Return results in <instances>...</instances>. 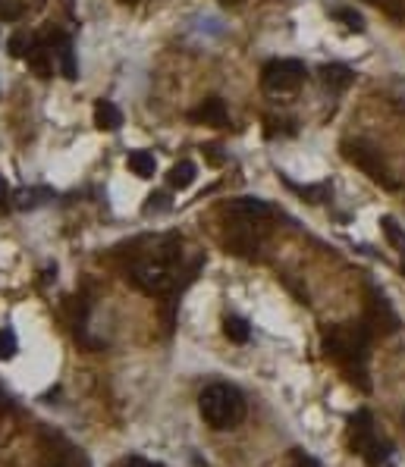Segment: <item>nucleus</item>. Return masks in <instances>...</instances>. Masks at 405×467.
Returning a JSON list of instances; mask_svg holds the SVG:
<instances>
[{
  "label": "nucleus",
  "mask_w": 405,
  "mask_h": 467,
  "mask_svg": "<svg viewBox=\"0 0 405 467\" xmlns=\"http://www.w3.org/2000/svg\"><path fill=\"white\" fill-rule=\"evenodd\" d=\"M207 157H211V163H223V157L217 154V148H207Z\"/></svg>",
  "instance_id": "26"
},
{
  "label": "nucleus",
  "mask_w": 405,
  "mask_h": 467,
  "mask_svg": "<svg viewBox=\"0 0 405 467\" xmlns=\"http://www.w3.org/2000/svg\"><path fill=\"white\" fill-rule=\"evenodd\" d=\"M352 69L343 67V63H327V67H321V82L327 85L330 91H346L352 85Z\"/></svg>",
  "instance_id": "11"
},
{
  "label": "nucleus",
  "mask_w": 405,
  "mask_h": 467,
  "mask_svg": "<svg viewBox=\"0 0 405 467\" xmlns=\"http://www.w3.org/2000/svg\"><path fill=\"white\" fill-rule=\"evenodd\" d=\"M195 176H198V170H195V163H192V160H179V163L170 170L167 182H170L173 188H189L192 182H195Z\"/></svg>",
  "instance_id": "15"
},
{
  "label": "nucleus",
  "mask_w": 405,
  "mask_h": 467,
  "mask_svg": "<svg viewBox=\"0 0 405 467\" xmlns=\"http://www.w3.org/2000/svg\"><path fill=\"white\" fill-rule=\"evenodd\" d=\"M10 207V185H6V179H4V173H0V214Z\"/></svg>",
  "instance_id": "24"
},
{
  "label": "nucleus",
  "mask_w": 405,
  "mask_h": 467,
  "mask_svg": "<svg viewBox=\"0 0 405 467\" xmlns=\"http://www.w3.org/2000/svg\"><path fill=\"white\" fill-rule=\"evenodd\" d=\"M54 57L57 63H60V72L63 79H79V67H76V54H72V45L67 35H54Z\"/></svg>",
  "instance_id": "9"
},
{
  "label": "nucleus",
  "mask_w": 405,
  "mask_h": 467,
  "mask_svg": "<svg viewBox=\"0 0 405 467\" xmlns=\"http://www.w3.org/2000/svg\"><path fill=\"white\" fill-rule=\"evenodd\" d=\"M95 126L104 129V132H117L122 126V113L113 100H98L95 104Z\"/></svg>",
  "instance_id": "12"
},
{
  "label": "nucleus",
  "mask_w": 405,
  "mask_h": 467,
  "mask_svg": "<svg viewBox=\"0 0 405 467\" xmlns=\"http://www.w3.org/2000/svg\"><path fill=\"white\" fill-rule=\"evenodd\" d=\"M126 163L139 179H151L157 173V160H154V154H148V151H132Z\"/></svg>",
  "instance_id": "14"
},
{
  "label": "nucleus",
  "mask_w": 405,
  "mask_h": 467,
  "mask_svg": "<svg viewBox=\"0 0 405 467\" xmlns=\"http://www.w3.org/2000/svg\"><path fill=\"white\" fill-rule=\"evenodd\" d=\"M292 467H317L311 458L305 455V451H295V458H292Z\"/></svg>",
  "instance_id": "25"
},
{
  "label": "nucleus",
  "mask_w": 405,
  "mask_h": 467,
  "mask_svg": "<svg viewBox=\"0 0 405 467\" xmlns=\"http://www.w3.org/2000/svg\"><path fill=\"white\" fill-rule=\"evenodd\" d=\"M346 157L352 160V163H358L361 170H367L371 173V179H383L387 182V173H383V166L377 163V151H371V148H365V144H346Z\"/></svg>",
  "instance_id": "7"
},
{
  "label": "nucleus",
  "mask_w": 405,
  "mask_h": 467,
  "mask_svg": "<svg viewBox=\"0 0 405 467\" xmlns=\"http://www.w3.org/2000/svg\"><path fill=\"white\" fill-rule=\"evenodd\" d=\"M333 16L339 23H346V28H352V32H365V19H361L355 10H336Z\"/></svg>",
  "instance_id": "21"
},
{
  "label": "nucleus",
  "mask_w": 405,
  "mask_h": 467,
  "mask_svg": "<svg viewBox=\"0 0 405 467\" xmlns=\"http://www.w3.org/2000/svg\"><path fill=\"white\" fill-rule=\"evenodd\" d=\"M16 352H19L16 333H13V330H0V361H10Z\"/></svg>",
  "instance_id": "19"
},
{
  "label": "nucleus",
  "mask_w": 405,
  "mask_h": 467,
  "mask_svg": "<svg viewBox=\"0 0 405 467\" xmlns=\"http://www.w3.org/2000/svg\"><path fill=\"white\" fill-rule=\"evenodd\" d=\"M223 4H239V0H223Z\"/></svg>",
  "instance_id": "28"
},
{
  "label": "nucleus",
  "mask_w": 405,
  "mask_h": 467,
  "mask_svg": "<svg viewBox=\"0 0 405 467\" xmlns=\"http://www.w3.org/2000/svg\"><path fill=\"white\" fill-rule=\"evenodd\" d=\"M371 320L374 323H380L387 333H393L396 326H399V317L393 313V308L387 304V298L383 295H371Z\"/></svg>",
  "instance_id": "13"
},
{
  "label": "nucleus",
  "mask_w": 405,
  "mask_h": 467,
  "mask_svg": "<svg viewBox=\"0 0 405 467\" xmlns=\"http://www.w3.org/2000/svg\"><path fill=\"white\" fill-rule=\"evenodd\" d=\"M25 60H28V69H32L38 79H50V76H54V50H50V47L32 45V50L25 54Z\"/></svg>",
  "instance_id": "10"
},
{
  "label": "nucleus",
  "mask_w": 405,
  "mask_h": 467,
  "mask_svg": "<svg viewBox=\"0 0 405 467\" xmlns=\"http://www.w3.org/2000/svg\"><path fill=\"white\" fill-rule=\"evenodd\" d=\"M154 210H170L167 195H151L148 204H144V214H154Z\"/></svg>",
  "instance_id": "23"
},
{
  "label": "nucleus",
  "mask_w": 405,
  "mask_h": 467,
  "mask_svg": "<svg viewBox=\"0 0 405 467\" xmlns=\"http://www.w3.org/2000/svg\"><path fill=\"white\" fill-rule=\"evenodd\" d=\"M349 442L371 467H380L383 461H387V455H389V445L380 442V436H377V429H374V420H371V414H367V411L352 414V420H349Z\"/></svg>",
  "instance_id": "3"
},
{
  "label": "nucleus",
  "mask_w": 405,
  "mask_h": 467,
  "mask_svg": "<svg viewBox=\"0 0 405 467\" xmlns=\"http://www.w3.org/2000/svg\"><path fill=\"white\" fill-rule=\"evenodd\" d=\"M54 198V192L50 188H23V192H16V207L19 210H28V207H38V204H45Z\"/></svg>",
  "instance_id": "16"
},
{
  "label": "nucleus",
  "mask_w": 405,
  "mask_h": 467,
  "mask_svg": "<svg viewBox=\"0 0 405 467\" xmlns=\"http://www.w3.org/2000/svg\"><path fill=\"white\" fill-rule=\"evenodd\" d=\"M223 214L229 217L233 223H242V226H261L273 217L270 204L258 201V198H236L223 207Z\"/></svg>",
  "instance_id": "6"
},
{
  "label": "nucleus",
  "mask_w": 405,
  "mask_h": 467,
  "mask_svg": "<svg viewBox=\"0 0 405 467\" xmlns=\"http://www.w3.org/2000/svg\"><path fill=\"white\" fill-rule=\"evenodd\" d=\"M380 226H383V236L389 238V245H393L396 251H402V254H405V232L399 229V223H396L393 217H383Z\"/></svg>",
  "instance_id": "18"
},
{
  "label": "nucleus",
  "mask_w": 405,
  "mask_h": 467,
  "mask_svg": "<svg viewBox=\"0 0 405 467\" xmlns=\"http://www.w3.org/2000/svg\"><path fill=\"white\" fill-rule=\"evenodd\" d=\"M198 411L207 427L214 429H233L245 420V398L236 386L214 383L198 396Z\"/></svg>",
  "instance_id": "1"
},
{
  "label": "nucleus",
  "mask_w": 405,
  "mask_h": 467,
  "mask_svg": "<svg viewBox=\"0 0 405 467\" xmlns=\"http://www.w3.org/2000/svg\"><path fill=\"white\" fill-rule=\"evenodd\" d=\"M120 4H139V0H120Z\"/></svg>",
  "instance_id": "27"
},
{
  "label": "nucleus",
  "mask_w": 405,
  "mask_h": 467,
  "mask_svg": "<svg viewBox=\"0 0 405 467\" xmlns=\"http://www.w3.org/2000/svg\"><path fill=\"white\" fill-rule=\"evenodd\" d=\"M192 120L220 129V126H227L229 122V113H227V104H223L220 98H207V100H201V107L192 113Z\"/></svg>",
  "instance_id": "8"
},
{
  "label": "nucleus",
  "mask_w": 405,
  "mask_h": 467,
  "mask_svg": "<svg viewBox=\"0 0 405 467\" xmlns=\"http://www.w3.org/2000/svg\"><path fill=\"white\" fill-rule=\"evenodd\" d=\"M32 45H35V41L28 38V35L19 32V35H13V38H10V54L13 57H25L28 50H32Z\"/></svg>",
  "instance_id": "22"
},
{
  "label": "nucleus",
  "mask_w": 405,
  "mask_h": 467,
  "mask_svg": "<svg viewBox=\"0 0 405 467\" xmlns=\"http://www.w3.org/2000/svg\"><path fill=\"white\" fill-rule=\"evenodd\" d=\"M305 63L299 60H270L261 72V85L267 94H277V98H283V94H292L302 88V82H305Z\"/></svg>",
  "instance_id": "5"
},
{
  "label": "nucleus",
  "mask_w": 405,
  "mask_h": 467,
  "mask_svg": "<svg viewBox=\"0 0 405 467\" xmlns=\"http://www.w3.org/2000/svg\"><path fill=\"white\" fill-rule=\"evenodd\" d=\"M132 279L148 295H170L176 289V270H173L167 258L157 254V258H144L132 267Z\"/></svg>",
  "instance_id": "4"
},
{
  "label": "nucleus",
  "mask_w": 405,
  "mask_h": 467,
  "mask_svg": "<svg viewBox=\"0 0 405 467\" xmlns=\"http://www.w3.org/2000/svg\"><path fill=\"white\" fill-rule=\"evenodd\" d=\"M223 333H227V339L229 342H236V345H245L249 342V320H242V317H227L223 320Z\"/></svg>",
  "instance_id": "17"
},
{
  "label": "nucleus",
  "mask_w": 405,
  "mask_h": 467,
  "mask_svg": "<svg viewBox=\"0 0 405 467\" xmlns=\"http://www.w3.org/2000/svg\"><path fill=\"white\" fill-rule=\"evenodd\" d=\"M324 348L343 364H361L367 354V330L361 323H336L324 333Z\"/></svg>",
  "instance_id": "2"
},
{
  "label": "nucleus",
  "mask_w": 405,
  "mask_h": 467,
  "mask_svg": "<svg viewBox=\"0 0 405 467\" xmlns=\"http://www.w3.org/2000/svg\"><path fill=\"white\" fill-rule=\"evenodd\" d=\"M23 19V4L19 0H0V23H16Z\"/></svg>",
  "instance_id": "20"
}]
</instances>
